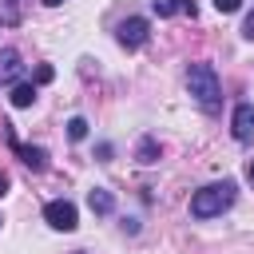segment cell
I'll return each instance as SVG.
<instances>
[{
    "mask_svg": "<svg viewBox=\"0 0 254 254\" xmlns=\"http://www.w3.org/2000/svg\"><path fill=\"white\" fill-rule=\"evenodd\" d=\"M36 103V83H16L12 87V107H32Z\"/></svg>",
    "mask_w": 254,
    "mask_h": 254,
    "instance_id": "10",
    "label": "cell"
},
{
    "mask_svg": "<svg viewBox=\"0 0 254 254\" xmlns=\"http://www.w3.org/2000/svg\"><path fill=\"white\" fill-rule=\"evenodd\" d=\"M83 135H87V119H79V115H75V119H67V139H75V143H79Z\"/></svg>",
    "mask_w": 254,
    "mask_h": 254,
    "instance_id": "11",
    "label": "cell"
},
{
    "mask_svg": "<svg viewBox=\"0 0 254 254\" xmlns=\"http://www.w3.org/2000/svg\"><path fill=\"white\" fill-rule=\"evenodd\" d=\"M44 218H48L52 230H75V226H79L75 202H67V198H52V202L44 206Z\"/></svg>",
    "mask_w": 254,
    "mask_h": 254,
    "instance_id": "3",
    "label": "cell"
},
{
    "mask_svg": "<svg viewBox=\"0 0 254 254\" xmlns=\"http://www.w3.org/2000/svg\"><path fill=\"white\" fill-rule=\"evenodd\" d=\"M151 8H155V16H194L198 8H194V0H151Z\"/></svg>",
    "mask_w": 254,
    "mask_h": 254,
    "instance_id": "7",
    "label": "cell"
},
{
    "mask_svg": "<svg viewBox=\"0 0 254 254\" xmlns=\"http://www.w3.org/2000/svg\"><path fill=\"white\" fill-rule=\"evenodd\" d=\"M242 36H246V40H254V12L246 16V24H242Z\"/></svg>",
    "mask_w": 254,
    "mask_h": 254,
    "instance_id": "14",
    "label": "cell"
},
{
    "mask_svg": "<svg viewBox=\"0 0 254 254\" xmlns=\"http://www.w3.org/2000/svg\"><path fill=\"white\" fill-rule=\"evenodd\" d=\"M246 175H250V179H254V159H250V163H246Z\"/></svg>",
    "mask_w": 254,
    "mask_h": 254,
    "instance_id": "17",
    "label": "cell"
},
{
    "mask_svg": "<svg viewBox=\"0 0 254 254\" xmlns=\"http://www.w3.org/2000/svg\"><path fill=\"white\" fill-rule=\"evenodd\" d=\"M234 194H238V187H234L230 179L210 183V187H202V190L190 194V214H194V218H214V214H222V210L234 202Z\"/></svg>",
    "mask_w": 254,
    "mask_h": 254,
    "instance_id": "1",
    "label": "cell"
},
{
    "mask_svg": "<svg viewBox=\"0 0 254 254\" xmlns=\"http://www.w3.org/2000/svg\"><path fill=\"white\" fill-rule=\"evenodd\" d=\"M115 40H119L123 48H143V44H147V20H143V16H127V20L115 28Z\"/></svg>",
    "mask_w": 254,
    "mask_h": 254,
    "instance_id": "4",
    "label": "cell"
},
{
    "mask_svg": "<svg viewBox=\"0 0 254 254\" xmlns=\"http://www.w3.org/2000/svg\"><path fill=\"white\" fill-rule=\"evenodd\" d=\"M230 131H234L238 143L254 139V103H238V107H234V115H230Z\"/></svg>",
    "mask_w": 254,
    "mask_h": 254,
    "instance_id": "5",
    "label": "cell"
},
{
    "mask_svg": "<svg viewBox=\"0 0 254 254\" xmlns=\"http://www.w3.org/2000/svg\"><path fill=\"white\" fill-rule=\"evenodd\" d=\"M155 151H159L155 139H143V143H139V163H155Z\"/></svg>",
    "mask_w": 254,
    "mask_h": 254,
    "instance_id": "12",
    "label": "cell"
},
{
    "mask_svg": "<svg viewBox=\"0 0 254 254\" xmlns=\"http://www.w3.org/2000/svg\"><path fill=\"white\" fill-rule=\"evenodd\" d=\"M87 206H91L95 214H111V210H115V198H111V190L95 187V190H87Z\"/></svg>",
    "mask_w": 254,
    "mask_h": 254,
    "instance_id": "8",
    "label": "cell"
},
{
    "mask_svg": "<svg viewBox=\"0 0 254 254\" xmlns=\"http://www.w3.org/2000/svg\"><path fill=\"white\" fill-rule=\"evenodd\" d=\"M52 75H56V71H52V67H48V64H44V67H40V71H36V79H40V83H48V79H52Z\"/></svg>",
    "mask_w": 254,
    "mask_h": 254,
    "instance_id": "15",
    "label": "cell"
},
{
    "mask_svg": "<svg viewBox=\"0 0 254 254\" xmlns=\"http://www.w3.org/2000/svg\"><path fill=\"white\" fill-rule=\"evenodd\" d=\"M187 87H190V95H194V103H198L202 111H214V107L222 103V87H218V75H214L210 64H190Z\"/></svg>",
    "mask_w": 254,
    "mask_h": 254,
    "instance_id": "2",
    "label": "cell"
},
{
    "mask_svg": "<svg viewBox=\"0 0 254 254\" xmlns=\"http://www.w3.org/2000/svg\"><path fill=\"white\" fill-rule=\"evenodd\" d=\"M214 8H218V12H238L242 0H214Z\"/></svg>",
    "mask_w": 254,
    "mask_h": 254,
    "instance_id": "13",
    "label": "cell"
},
{
    "mask_svg": "<svg viewBox=\"0 0 254 254\" xmlns=\"http://www.w3.org/2000/svg\"><path fill=\"white\" fill-rule=\"evenodd\" d=\"M12 151H16V155L24 159V167H32V171H44V167H48V151H44V147H24V143L12 139Z\"/></svg>",
    "mask_w": 254,
    "mask_h": 254,
    "instance_id": "6",
    "label": "cell"
},
{
    "mask_svg": "<svg viewBox=\"0 0 254 254\" xmlns=\"http://www.w3.org/2000/svg\"><path fill=\"white\" fill-rule=\"evenodd\" d=\"M20 75V52H0V79H16Z\"/></svg>",
    "mask_w": 254,
    "mask_h": 254,
    "instance_id": "9",
    "label": "cell"
},
{
    "mask_svg": "<svg viewBox=\"0 0 254 254\" xmlns=\"http://www.w3.org/2000/svg\"><path fill=\"white\" fill-rule=\"evenodd\" d=\"M4 194H8V175L0 171V198H4Z\"/></svg>",
    "mask_w": 254,
    "mask_h": 254,
    "instance_id": "16",
    "label": "cell"
},
{
    "mask_svg": "<svg viewBox=\"0 0 254 254\" xmlns=\"http://www.w3.org/2000/svg\"><path fill=\"white\" fill-rule=\"evenodd\" d=\"M44 4H64V0H44Z\"/></svg>",
    "mask_w": 254,
    "mask_h": 254,
    "instance_id": "18",
    "label": "cell"
}]
</instances>
